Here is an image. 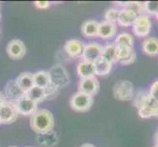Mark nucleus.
I'll return each instance as SVG.
<instances>
[{
  "mask_svg": "<svg viewBox=\"0 0 158 147\" xmlns=\"http://www.w3.org/2000/svg\"><path fill=\"white\" fill-rule=\"evenodd\" d=\"M135 51L133 47H124V46H116V56L117 63H122L126 60L131 54Z\"/></svg>",
  "mask_w": 158,
  "mask_h": 147,
  "instance_id": "bb28decb",
  "label": "nucleus"
},
{
  "mask_svg": "<svg viewBox=\"0 0 158 147\" xmlns=\"http://www.w3.org/2000/svg\"><path fill=\"white\" fill-rule=\"evenodd\" d=\"M0 20H1V14H0Z\"/></svg>",
  "mask_w": 158,
  "mask_h": 147,
  "instance_id": "ea45409f",
  "label": "nucleus"
},
{
  "mask_svg": "<svg viewBox=\"0 0 158 147\" xmlns=\"http://www.w3.org/2000/svg\"><path fill=\"white\" fill-rule=\"evenodd\" d=\"M25 95L26 93L20 88L16 80H11L8 81L4 89V96L7 101L15 103Z\"/></svg>",
  "mask_w": 158,
  "mask_h": 147,
  "instance_id": "9d476101",
  "label": "nucleus"
},
{
  "mask_svg": "<svg viewBox=\"0 0 158 147\" xmlns=\"http://www.w3.org/2000/svg\"><path fill=\"white\" fill-rule=\"evenodd\" d=\"M100 84L99 80L95 77L94 78H89V79H80L78 84V91L83 92L88 95L94 97L99 90Z\"/></svg>",
  "mask_w": 158,
  "mask_h": 147,
  "instance_id": "6e6552de",
  "label": "nucleus"
},
{
  "mask_svg": "<svg viewBox=\"0 0 158 147\" xmlns=\"http://www.w3.org/2000/svg\"><path fill=\"white\" fill-rule=\"evenodd\" d=\"M148 93L158 103V80H155L154 83L150 85V88H149Z\"/></svg>",
  "mask_w": 158,
  "mask_h": 147,
  "instance_id": "7c9ffc66",
  "label": "nucleus"
},
{
  "mask_svg": "<svg viewBox=\"0 0 158 147\" xmlns=\"http://www.w3.org/2000/svg\"><path fill=\"white\" fill-rule=\"evenodd\" d=\"M98 27L99 23L94 20H89L85 21V23L81 25V31L86 39H94V37L98 36Z\"/></svg>",
  "mask_w": 158,
  "mask_h": 147,
  "instance_id": "2eb2a0df",
  "label": "nucleus"
},
{
  "mask_svg": "<svg viewBox=\"0 0 158 147\" xmlns=\"http://www.w3.org/2000/svg\"><path fill=\"white\" fill-rule=\"evenodd\" d=\"M119 13H120V10L116 8L108 9L104 14V21L109 22V23H112V24H116L118 17H119Z\"/></svg>",
  "mask_w": 158,
  "mask_h": 147,
  "instance_id": "cd10ccee",
  "label": "nucleus"
},
{
  "mask_svg": "<svg viewBox=\"0 0 158 147\" xmlns=\"http://www.w3.org/2000/svg\"><path fill=\"white\" fill-rule=\"evenodd\" d=\"M119 5H123L124 9H128L138 15L144 14V2L129 1V2H118Z\"/></svg>",
  "mask_w": 158,
  "mask_h": 147,
  "instance_id": "a878e982",
  "label": "nucleus"
},
{
  "mask_svg": "<svg viewBox=\"0 0 158 147\" xmlns=\"http://www.w3.org/2000/svg\"><path fill=\"white\" fill-rule=\"evenodd\" d=\"M26 95L28 96L30 99L32 101H35V103L39 104L40 102H42L45 100V89L40 88L39 86H34L31 88L28 92L26 93Z\"/></svg>",
  "mask_w": 158,
  "mask_h": 147,
  "instance_id": "b1692460",
  "label": "nucleus"
},
{
  "mask_svg": "<svg viewBox=\"0 0 158 147\" xmlns=\"http://www.w3.org/2000/svg\"><path fill=\"white\" fill-rule=\"evenodd\" d=\"M94 104V97L77 91L73 94L70 99V106L74 111L77 112H86L91 108Z\"/></svg>",
  "mask_w": 158,
  "mask_h": 147,
  "instance_id": "7ed1b4c3",
  "label": "nucleus"
},
{
  "mask_svg": "<svg viewBox=\"0 0 158 147\" xmlns=\"http://www.w3.org/2000/svg\"><path fill=\"white\" fill-rule=\"evenodd\" d=\"M5 101H6V98H5V96L2 92H0V105H1L2 103H4Z\"/></svg>",
  "mask_w": 158,
  "mask_h": 147,
  "instance_id": "72a5a7b5",
  "label": "nucleus"
},
{
  "mask_svg": "<svg viewBox=\"0 0 158 147\" xmlns=\"http://www.w3.org/2000/svg\"><path fill=\"white\" fill-rule=\"evenodd\" d=\"M117 35V26L116 24L109 23L106 21H102L99 23L98 27V37L102 39H113Z\"/></svg>",
  "mask_w": 158,
  "mask_h": 147,
  "instance_id": "4468645a",
  "label": "nucleus"
},
{
  "mask_svg": "<svg viewBox=\"0 0 158 147\" xmlns=\"http://www.w3.org/2000/svg\"><path fill=\"white\" fill-rule=\"evenodd\" d=\"M9 147H18V146H9Z\"/></svg>",
  "mask_w": 158,
  "mask_h": 147,
  "instance_id": "58836bf2",
  "label": "nucleus"
},
{
  "mask_svg": "<svg viewBox=\"0 0 158 147\" xmlns=\"http://www.w3.org/2000/svg\"><path fill=\"white\" fill-rule=\"evenodd\" d=\"M37 141L45 146H53L58 142L57 134L53 130L45 133H40L37 137Z\"/></svg>",
  "mask_w": 158,
  "mask_h": 147,
  "instance_id": "393cba45",
  "label": "nucleus"
},
{
  "mask_svg": "<svg viewBox=\"0 0 158 147\" xmlns=\"http://www.w3.org/2000/svg\"><path fill=\"white\" fill-rule=\"evenodd\" d=\"M138 16L139 15L135 14V12H133V11L128 10V9H122V10H120L117 23L119 26L124 27V28L132 27Z\"/></svg>",
  "mask_w": 158,
  "mask_h": 147,
  "instance_id": "dca6fc26",
  "label": "nucleus"
},
{
  "mask_svg": "<svg viewBox=\"0 0 158 147\" xmlns=\"http://www.w3.org/2000/svg\"><path fill=\"white\" fill-rule=\"evenodd\" d=\"M141 48L144 54L150 57L158 56V39L154 36L145 37V39L143 41Z\"/></svg>",
  "mask_w": 158,
  "mask_h": 147,
  "instance_id": "f3484780",
  "label": "nucleus"
},
{
  "mask_svg": "<svg viewBox=\"0 0 158 147\" xmlns=\"http://www.w3.org/2000/svg\"><path fill=\"white\" fill-rule=\"evenodd\" d=\"M103 59L107 60L108 62L112 64L117 63V56H116V45L115 43H108L102 48V55Z\"/></svg>",
  "mask_w": 158,
  "mask_h": 147,
  "instance_id": "4be33fe9",
  "label": "nucleus"
},
{
  "mask_svg": "<svg viewBox=\"0 0 158 147\" xmlns=\"http://www.w3.org/2000/svg\"><path fill=\"white\" fill-rule=\"evenodd\" d=\"M80 147H95L94 144H90V143H85L83 145H81Z\"/></svg>",
  "mask_w": 158,
  "mask_h": 147,
  "instance_id": "f704fd0d",
  "label": "nucleus"
},
{
  "mask_svg": "<svg viewBox=\"0 0 158 147\" xmlns=\"http://www.w3.org/2000/svg\"><path fill=\"white\" fill-rule=\"evenodd\" d=\"M53 114L47 109H37L31 117L30 126L31 129L37 134L52 132L54 128Z\"/></svg>",
  "mask_w": 158,
  "mask_h": 147,
  "instance_id": "f257e3e1",
  "label": "nucleus"
},
{
  "mask_svg": "<svg viewBox=\"0 0 158 147\" xmlns=\"http://www.w3.org/2000/svg\"><path fill=\"white\" fill-rule=\"evenodd\" d=\"M0 125H1V124H0Z\"/></svg>",
  "mask_w": 158,
  "mask_h": 147,
  "instance_id": "79ce46f5",
  "label": "nucleus"
},
{
  "mask_svg": "<svg viewBox=\"0 0 158 147\" xmlns=\"http://www.w3.org/2000/svg\"><path fill=\"white\" fill-rule=\"evenodd\" d=\"M18 85L20 88L23 90L25 93H27L31 88L35 86V81H34V74L30 72H24L21 73L17 79H16Z\"/></svg>",
  "mask_w": 158,
  "mask_h": 147,
  "instance_id": "6ab92c4d",
  "label": "nucleus"
},
{
  "mask_svg": "<svg viewBox=\"0 0 158 147\" xmlns=\"http://www.w3.org/2000/svg\"><path fill=\"white\" fill-rule=\"evenodd\" d=\"M85 43L79 39H69L64 45L65 51L72 58H83Z\"/></svg>",
  "mask_w": 158,
  "mask_h": 147,
  "instance_id": "ddd939ff",
  "label": "nucleus"
},
{
  "mask_svg": "<svg viewBox=\"0 0 158 147\" xmlns=\"http://www.w3.org/2000/svg\"><path fill=\"white\" fill-rule=\"evenodd\" d=\"M6 50H7L8 56L11 59L19 60L25 56L27 48H26L25 43L21 39H12L9 41Z\"/></svg>",
  "mask_w": 158,
  "mask_h": 147,
  "instance_id": "f8f14e48",
  "label": "nucleus"
},
{
  "mask_svg": "<svg viewBox=\"0 0 158 147\" xmlns=\"http://www.w3.org/2000/svg\"><path fill=\"white\" fill-rule=\"evenodd\" d=\"M153 147H158V145H156V144H155V145H154Z\"/></svg>",
  "mask_w": 158,
  "mask_h": 147,
  "instance_id": "4c0bfd02",
  "label": "nucleus"
},
{
  "mask_svg": "<svg viewBox=\"0 0 158 147\" xmlns=\"http://www.w3.org/2000/svg\"><path fill=\"white\" fill-rule=\"evenodd\" d=\"M77 73L80 79H89L95 77V68L94 64L86 61L79 62L77 66Z\"/></svg>",
  "mask_w": 158,
  "mask_h": 147,
  "instance_id": "a211bd4d",
  "label": "nucleus"
},
{
  "mask_svg": "<svg viewBox=\"0 0 158 147\" xmlns=\"http://www.w3.org/2000/svg\"><path fill=\"white\" fill-rule=\"evenodd\" d=\"M135 58H137V53H135V51H134L126 60H124V61L122 63H120V64L124 65V66H127V65H131V64H133L135 61Z\"/></svg>",
  "mask_w": 158,
  "mask_h": 147,
  "instance_id": "2f4dec72",
  "label": "nucleus"
},
{
  "mask_svg": "<svg viewBox=\"0 0 158 147\" xmlns=\"http://www.w3.org/2000/svg\"><path fill=\"white\" fill-rule=\"evenodd\" d=\"M144 13L146 15H156L158 13V1H145Z\"/></svg>",
  "mask_w": 158,
  "mask_h": 147,
  "instance_id": "c85d7f7f",
  "label": "nucleus"
},
{
  "mask_svg": "<svg viewBox=\"0 0 158 147\" xmlns=\"http://www.w3.org/2000/svg\"><path fill=\"white\" fill-rule=\"evenodd\" d=\"M34 81L35 85L39 86L40 88L45 89L51 84V78L50 74L47 71H39L34 74Z\"/></svg>",
  "mask_w": 158,
  "mask_h": 147,
  "instance_id": "aec40b11",
  "label": "nucleus"
},
{
  "mask_svg": "<svg viewBox=\"0 0 158 147\" xmlns=\"http://www.w3.org/2000/svg\"><path fill=\"white\" fill-rule=\"evenodd\" d=\"M155 144L158 145V129H157V132L155 133Z\"/></svg>",
  "mask_w": 158,
  "mask_h": 147,
  "instance_id": "c9c22d12",
  "label": "nucleus"
},
{
  "mask_svg": "<svg viewBox=\"0 0 158 147\" xmlns=\"http://www.w3.org/2000/svg\"><path fill=\"white\" fill-rule=\"evenodd\" d=\"M49 74L51 78V84L55 85L58 89L60 88H64V86H66L69 84V78L67 72L60 65L53 67L49 71Z\"/></svg>",
  "mask_w": 158,
  "mask_h": 147,
  "instance_id": "1a4fd4ad",
  "label": "nucleus"
},
{
  "mask_svg": "<svg viewBox=\"0 0 158 147\" xmlns=\"http://www.w3.org/2000/svg\"><path fill=\"white\" fill-rule=\"evenodd\" d=\"M58 88L55 85L50 84V85L47 88H45V100L46 99H52L58 94Z\"/></svg>",
  "mask_w": 158,
  "mask_h": 147,
  "instance_id": "c756f323",
  "label": "nucleus"
},
{
  "mask_svg": "<svg viewBox=\"0 0 158 147\" xmlns=\"http://www.w3.org/2000/svg\"><path fill=\"white\" fill-rule=\"evenodd\" d=\"M37 105H39L37 103L30 99L27 95L22 97L17 102H15V106L18 113L24 116H31L37 110Z\"/></svg>",
  "mask_w": 158,
  "mask_h": 147,
  "instance_id": "9b49d317",
  "label": "nucleus"
},
{
  "mask_svg": "<svg viewBox=\"0 0 158 147\" xmlns=\"http://www.w3.org/2000/svg\"><path fill=\"white\" fill-rule=\"evenodd\" d=\"M134 36L129 32H120L115 39L116 46H124V47H133L134 48Z\"/></svg>",
  "mask_w": 158,
  "mask_h": 147,
  "instance_id": "5701e85b",
  "label": "nucleus"
},
{
  "mask_svg": "<svg viewBox=\"0 0 158 147\" xmlns=\"http://www.w3.org/2000/svg\"><path fill=\"white\" fill-rule=\"evenodd\" d=\"M35 5L39 9H47L50 6V2H48V1H35Z\"/></svg>",
  "mask_w": 158,
  "mask_h": 147,
  "instance_id": "473e14b6",
  "label": "nucleus"
},
{
  "mask_svg": "<svg viewBox=\"0 0 158 147\" xmlns=\"http://www.w3.org/2000/svg\"><path fill=\"white\" fill-rule=\"evenodd\" d=\"M151 21L148 15H139L132 26L133 34L138 37H148L151 31Z\"/></svg>",
  "mask_w": 158,
  "mask_h": 147,
  "instance_id": "39448f33",
  "label": "nucleus"
},
{
  "mask_svg": "<svg viewBox=\"0 0 158 147\" xmlns=\"http://www.w3.org/2000/svg\"><path fill=\"white\" fill-rule=\"evenodd\" d=\"M113 95L117 100L129 101L132 100L135 95L134 84L129 80H121L113 88Z\"/></svg>",
  "mask_w": 158,
  "mask_h": 147,
  "instance_id": "20e7f679",
  "label": "nucleus"
},
{
  "mask_svg": "<svg viewBox=\"0 0 158 147\" xmlns=\"http://www.w3.org/2000/svg\"><path fill=\"white\" fill-rule=\"evenodd\" d=\"M155 16H156V19H157V21H158V13H157V14H156Z\"/></svg>",
  "mask_w": 158,
  "mask_h": 147,
  "instance_id": "e433bc0d",
  "label": "nucleus"
},
{
  "mask_svg": "<svg viewBox=\"0 0 158 147\" xmlns=\"http://www.w3.org/2000/svg\"><path fill=\"white\" fill-rule=\"evenodd\" d=\"M138 110L141 119H149L154 117L158 118V103L146 91L143 96Z\"/></svg>",
  "mask_w": 158,
  "mask_h": 147,
  "instance_id": "f03ea898",
  "label": "nucleus"
},
{
  "mask_svg": "<svg viewBox=\"0 0 158 147\" xmlns=\"http://www.w3.org/2000/svg\"><path fill=\"white\" fill-rule=\"evenodd\" d=\"M19 113L15 106V103L5 101L0 105V124L8 125L15 122Z\"/></svg>",
  "mask_w": 158,
  "mask_h": 147,
  "instance_id": "423d86ee",
  "label": "nucleus"
},
{
  "mask_svg": "<svg viewBox=\"0 0 158 147\" xmlns=\"http://www.w3.org/2000/svg\"><path fill=\"white\" fill-rule=\"evenodd\" d=\"M94 68H95V76H100V77H104L111 73L113 64L108 62L107 60L103 59L100 57L98 60L94 63Z\"/></svg>",
  "mask_w": 158,
  "mask_h": 147,
  "instance_id": "412c9836",
  "label": "nucleus"
},
{
  "mask_svg": "<svg viewBox=\"0 0 158 147\" xmlns=\"http://www.w3.org/2000/svg\"><path fill=\"white\" fill-rule=\"evenodd\" d=\"M27 147H32V146H27Z\"/></svg>",
  "mask_w": 158,
  "mask_h": 147,
  "instance_id": "a19ab883",
  "label": "nucleus"
},
{
  "mask_svg": "<svg viewBox=\"0 0 158 147\" xmlns=\"http://www.w3.org/2000/svg\"><path fill=\"white\" fill-rule=\"evenodd\" d=\"M102 48L103 46L98 42L90 41L86 43L84 48L83 59L84 61L94 63L96 60H98L102 55Z\"/></svg>",
  "mask_w": 158,
  "mask_h": 147,
  "instance_id": "0eeeda50",
  "label": "nucleus"
}]
</instances>
